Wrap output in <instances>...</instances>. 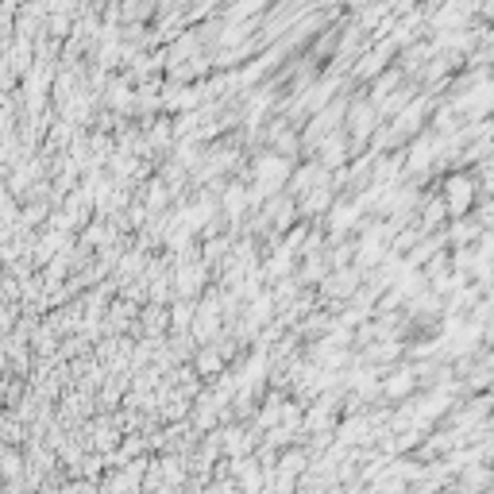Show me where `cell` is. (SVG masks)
<instances>
[{"instance_id":"1","label":"cell","mask_w":494,"mask_h":494,"mask_svg":"<svg viewBox=\"0 0 494 494\" xmlns=\"http://www.w3.org/2000/svg\"><path fill=\"white\" fill-rule=\"evenodd\" d=\"M471 205V182L468 178H456L452 182V213H459V209Z\"/></svg>"}]
</instances>
